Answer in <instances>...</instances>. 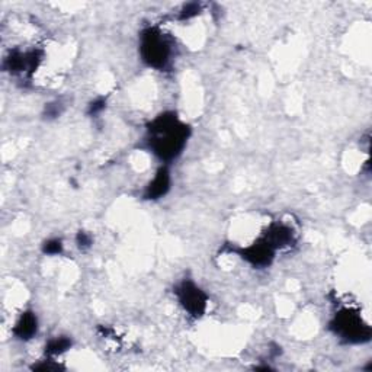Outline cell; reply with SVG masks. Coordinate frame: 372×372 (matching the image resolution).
<instances>
[{
  "label": "cell",
  "instance_id": "6da1fadb",
  "mask_svg": "<svg viewBox=\"0 0 372 372\" xmlns=\"http://www.w3.org/2000/svg\"><path fill=\"white\" fill-rule=\"evenodd\" d=\"M189 135V125L180 121L175 112H164L148 124L146 146L167 166L183 153Z\"/></svg>",
  "mask_w": 372,
  "mask_h": 372
},
{
  "label": "cell",
  "instance_id": "7a4b0ae2",
  "mask_svg": "<svg viewBox=\"0 0 372 372\" xmlns=\"http://www.w3.org/2000/svg\"><path fill=\"white\" fill-rule=\"evenodd\" d=\"M140 56L151 69L164 70L172 61V44L157 28H147L140 37Z\"/></svg>",
  "mask_w": 372,
  "mask_h": 372
},
{
  "label": "cell",
  "instance_id": "3957f363",
  "mask_svg": "<svg viewBox=\"0 0 372 372\" xmlns=\"http://www.w3.org/2000/svg\"><path fill=\"white\" fill-rule=\"evenodd\" d=\"M330 329L346 343H362L369 341L371 337L369 326L352 310H342L337 313L332 320Z\"/></svg>",
  "mask_w": 372,
  "mask_h": 372
},
{
  "label": "cell",
  "instance_id": "277c9868",
  "mask_svg": "<svg viewBox=\"0 0 372 372\" xmlns=\"http://www.w3.org/2000/svg\"><path fill=\"white\" fill-rule=\"evenodd\" d=\"M175 295L178 298L179 306L185 313H188V316L201 318L207 313L208 295L192 279L180 281L175 288Z\"/></svg>",
  "mask_w": 372,
  "mask_h": 372
},
{
  "label": "cell",
  "instance_id": "5b68a950",
  "mask_svg": "<svg viewBox=\"0 0 372 372\" xmlns=\"http://www.w3.org/2000/svg\"><path fill=\"white\" fill-rule=\"evenodd\" d=\"M234 251L238 253L243 261L255 268H268L272 265L277 253L262 238L250 246L234 249Z\"/></svg>",
  "mask_w": 372,
  "mask_h": 372
},
{
  "label": "cell",
  "instance_id": "8992f818",
  "mask_svg": "<svg viewBox=\"0 0 372 372\" xmlns=\"http://www.w3.org/2000/svg\"><path fill=\"white\" fill-rule=\"evenodd\" d=\"M262 239L277 251L291 247L295 243V234L290 226L282 223H274L269 226L266 233H263Z\"/></svg>",
  "mask_w": 372,
  "mask_h": 372
},
{
  "label": "cell",
  "instance_id": "52a82bcc",
  "mask_svg": "<svg viewBox=\"0 0 372 372\" xmlns=\"http://www.w3.org/2000/svg\"><path fill=\"white\" fill-rule=\"evenodd\" d=\"M171 185H172V176H171V172H169L167 166L164 164L159 169L155 178L151 179L150 183L146 186L144 199L147 201L162 199L163 196L167 195L169 191H171Z\"/></svg>",
  "mask_w": 372,
  "mask_h": 372
},
{
  "label": "cell",
  "instance_id": "ba28073f",
  "mask_svg": "<svg viewBox=\"0 0 372 372\" xmlns=\"http://www.w3.org/2000/svg\"><path fill=\"white\" fill-rule=\"evenodd\" d=\"M12 333L16 339L22 341V342H28V341L33 339V337H36L38 333V317H37V314L31 310L24 311L20 316V318L16 320V323L12 329Z\"/></svg>",
  "mask_w": 372,
  "mask_h": 372
},
{
  "label": "cell",
  "instance_id": "9c48e42d",
  "mask_svg": "<svg viewBox=\"0 0 372 372\" xmlns=\"http://www.w3.org/2000/svg\"><path fill=\"white\" fill-rule=\"evenodd\" d=\"M72 345H73V342H72L70 337L56 336L45 343V355L49 358L60 357V355L65 353L67 350H70Z\"/></svg>",
  "mask_w": 372,
  "mask_h": 372
},
{
  "label": "cell",
  "instance_id": "30bf717a",
  "mask_svg": "<svg viewBox=\"0 0 372 372\" xmlns=\"http://www.w3.org/2000/svg\"><path fill=\"white\" fill-rule=\"evenodd\" d=\"M64 251V245L63 240L59 238L48 239L42 243V253L48 256H59Z\"/></svg>",
  "mask_w": 372,
  "mask_h": 372
},
{
  "label": "cell",
  "instance_id": "8fae6325",
  "mask_svg": "<svg viewBox=\"0 0 372 372\" xmlns=\"http://www.w3.org/2000/svg\"><path fill=\"white\" fill-rule=\"evenodd\" d=\"M76 245L80 250H86L91 249L93 245V238L92 234L88 231H79L76 235Z\"/></svg>",
  "mask_w": 372,
  "mask_h": 372
},
{
  "label": "cell",
  "instance_id": "7c38bea8",
  "mask_svg": "<svg viewBox=\"0 0 372 372\" xmlns=\"http://www.w3.org/2000/svg\"><path fill=\"white\" fill-rule=\"evenodd\" d=\"M105 108H107V99L105 98H96L93 102H91L88 107V115L96 116L102 112Z\"/></svg>",
  "mask_w": 372,
  "mask_h": 372
},
{
  "label": "cell",
  "instance_id": "4fadbf2b",
  "mask_svg": "<svg viewBox=\"0 0 372 372\" xmlns=\"http://www.w3.org/2000/svg\"><path fill=\"white\" fill-rule=\"evenodd\" d=\"M199 10H201V5L199 3H189V5H186L182 9L180 15H179V20H182V21L191 20V18H194V16H196L199 13Z\"/></svg>",
  "mask_w": 372,
  "mask_h": 372
},
{
  "label": "cell",
  "instance_id": "5bb4252c",
  "mask_svg": "<svg viewBox=\"0 0 372 372\" xmlns=\"http://www.w3.org/2000/svg\"><path fill=\"white\" fill-rule=\"evenodd\" d=\"M32 369H36V371H60V369H64V366L59 365L53 359H45V361H41L37 365H33Z\"/></svg>",
  "mask_w": 372,
  "mask_h": 372
},
{
  "label": "cell",
  "instance_id": "9a60e30c",
  "mask_svg": "<svg viewBox=\"0 0 372 372\" xmlns=\"http://www.w3.org/2000/svg\"><path fill=\"white\" fill-rule=\"evenodd\" d=\"M61 114V104L60 102H53V104H48L45 105L44 109V116L45 118H57Z\"/></svg>",
  "mask_w": 372,
  "mask_h": 372
}]
</instances>
